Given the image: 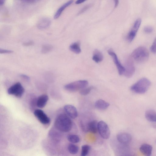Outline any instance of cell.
<instances>
[{"label":"cell","mask_w":156,"mask_h":156,"mask_svg":"<svg viewBox=\"0 0 156 156\" xmlns=\"http://www.w3.org/2000/svg\"><path fill=\"white\" fill-rule=\"evenodd\" d=\"M54 126L58 130L63 132H67L71 130L73 123L69 116L65 114L61 113L56 117Z\"/></svg>","instance_id":"cell-1"},{"label":"cell","mask_w":156,"mask_h":156,"mask_svg":"<svg viewBox=\"0 0 156 156\" xmlns=\"http://www.w3.org/2000/svg\"><path fill=\"white\" fill-rule=\"evenodd\" d=\"M151 84L150 81L146 78L140 79L130 87L133 92L138 94L145 93L148 89Z\"/></svg>","instance_id":"cell-2"},{"label":"cell","mask_w":156,"mask_h":156,"mask_svg":"<svg viewBox=\"0 0 156 156\" xmlns=\"http://www.w3.org/2000/svg\"><path fill=\"white\" fill-rule=\"evenodd\" d=\"M149 56V53L148 50L143 46H140L135 49L131 55L133 59L139 63L146 61Z\"/></svg>","instance_id":"cell-3"},{"label":"cell","mask_w":156,"mask_h":156,"mask_svg":"<svg viewBox=\"0 0 156 156\" xmlns=\"http://www.w3.org/2000/svg\"><path fill=\"white\" fill-rule=\"evenodd\" d=\"M88 83V82L86 80H79L65 85L64 88L69 91L76 92L85 88Z\"/></svg>","instance_id":"cell-4"},{"label":"cell","mask_w":156,"mask_h":156,"mask_svg":"<svg viewBox=\"0 0 156 156\" xmlns=\"http://www.w3.org/2000/svg\"><path fill=\"white\" fill-rule=\"evenodd\" d=\"M7 92L9 94L20 98L24 93V89L20 83L17 82L9 87Z\"/></svg>","instance_id":"cell-5"},{"label":"cell","mask_w":156,"mask_h":156,"mask_svg":"<svg viewBox=\"0 0 156 156\" xmlns=\"http://www.w3.org/2000/svg\"><path fill=\"white\" fill-rule=\"evenodd\" d=\"M125 65L124 74L126 77L130 78L133 75L135 71L133 59L131 57H128L126 59Z\"/></svg>","instance_id":"cell-6"},{"label":"cell","mask_w":156,"mask_h":156,"mask_svg":"<svg viewBox=\"0 0 156 156\" xmlns=\"http://www.w3.org/2000/svg\"><path fill=\"white\" fill-rule=\"evenodd\" d=\"M98 131L103 138L108 139L110 135V130L107 124L104 121H101L98 123Z\"/></svg>","instance_id":"cell-7"},{"label":"cell","mask_w":156,"mask_h":156,"mask_svg":"<svg viewBox=\"0 0 156 156\" xmlns=\"http://www.w3.org/2000/svg\"><path fill=\"white\" fill-rule=\"evenodd\" d=\"M34 115L42 124L47 125L50 122V119L42 110L37 109L34 112Z\"/></svg>","instance_id":"cell-8"},{"label":"cell","mask_w":156,"mask_h":156,"mask_svg":"<svg viewBox=\"0 0 156 156\" xmlns=\"http://www.w3.org/2000/svg\"><path fill=\"white\" fill-rule=\"evenodd\" d=\"M141 23V20L140 18L137 19L135 21L131 30L127 36V39L129 42L132 41L135 38Z\"/></svg>","instance_id":"cell-9"},{"label":"cell","mask_w":156,"mask_h":156,"mask_svg":"<svg viewBox=\"0 0 156 156\" xmlns=\"http://www.w3.org/2000/svg\"><path fill=\"white\" fill-rule=\"evenodd\" d=\"M108 52L112 57L114 63L116 66L119 75H121L124 74L125 71V67L120 63L116 55L111 49L108 50Z\"/></svg>","instance_id":"cell-10"},{"label":"cell","mask_w":156,"mask_h":156,"mask_svg":"<svg viewBox=\"0 0 156 156\" xmlns=\"http://www.w3.org/2000/svg\"><path fill=\"white\" fill-rule=\"evenodd\" d=\"M64 108L67 115L70 118L74 119L77 117V111L76 107L74 106L67 105L64 106Z\"/></svg>","instance_id":"cell-11"},{"label":"cell","mask_w":156,"mask_h":156,"mask_svg":"<svg viewBox=\"0 0 156 156\" xmlns=\"http://www.w3.org/2000/svg\"><path fill=\"white\" fill-rule=\"evenodd\" d=\"M117 139L120 143L126 144L130 142L132 140V136L130 134L127 133H122L117 135Z\"/></svg>","instance_id":"cell-12"},{"label":"cell","mask_w":156,"mask_h":156,"mask_svg":"<svg viewBox=\"0 0 156 156\" xmlns=\"http://www.w3.org/2000/svg\"><path fill=\"white\" fill-rule=\"evenodd\" d=\"M140 152L145 156H151L152 154V147L151 145L147 144L142 145L140 148Z\"/></svg>","instance_id":"cell-13"},{"label":"cell","mask_w":156,"mask_h":156,"mask_svg":"<svg viewBox=\"0 0 156 156\" xmlns=\"http://www.w3.org/2000/svg\"><path fill=\"white\" fill-rule=\"evenodd\" d=\"M48 99V96L43 94L38 97L36 101V105L39 108H43L46 105Z\"/></svg>","instance_id":"cell-14"},{"label":"cell","mask_w":156,"mask_h":156,"mask_svg":"<svg viewBox=\"0 0 156 156\" xmlns=\"http://www.w3.org/2000/svg\"><path fill=\"white\" fill-rule=\"evenodd\" d=\"M73 0H70L61 6L57 11L54 16L55 19H58L60 16L62 12L67 7L73 3Z\"/></svg>","instance_id":"cell-15"},{"label":"cell","mask_w":156,"mask_h":156,"mask_svg":"<svg viewBox=\"0 0 156 156\" xmlns=\"http://www.w3.org/2000/svg\"><path fill=\"white\" fill-rule=\"evenodd\" d=\"M51 24V21L47 18H44L41 19L38 22L37 26L39 29H43L46 28Z\"/></svg>","instance_id":"cell-16"},{"label":"cell","mask_w":156,"mask_h":156,"mask_svg":"<svg viewBox=\"0 0 156 156\" xmlns=\"http://www.w3.org/2000/svg\"><path fill=\"white\" fill-rule=\"evenodd\" d=\"M145 117L149 121L156 122V112L153 110H148L145 113Z\"/></svg>","instance_id":"cell-17"},{"label":"cell","mask_w":156,"mask_h":156,"mask_svg":"<svg viewBox=\"0 0 156 156\" xmlns=\"http://www.w3.org/2000/svg\"><path fill=\"white\" fill-rule=\"evenodd\" d=\"M109 105V103L102 99L98 100L95 102L94 104L95 108L102 110L106 109Z\"/></svg>","instance_id":"cell-18"},{"label":"cell","mask_w":156,"mask_h":156,"mask_svg":"<svg viewBox=\"0 0 156 156\" xmlns=\"http://www.w3.org/2000/svg\"><path fill=\"white\" fill-rule=\"evenodd\" d=\"M98 123L96 120L92 121L87 124L88 131L93 133H96L98 130Z\"/></svg>","instance_id":"cell-19"},{"label":"cell","mask_w":156,"mask_h":156,"mask_svg":"<svg viewBox=\"0 0 156 156\" xmlns=\"http://www.w3.org/2000/svg\"><path fill=\"white\" fill-rule=\"evenodd\" d=\"M103 59V56L101 52L98 49L95 50L93 53V60L96 63H98L101 62Z\"/></svg>","instance_id":"cell-20"},{"label":"cell","mask_w":156,"mask_h":156,"mask_svg":"<svg viewBox=\"0 0 156 156\" xmlns=\"http://www.w3.org/2000/svg\"><path fill=\"white\" fill-rule=\"evenodd\" d=\"M69 48L70 51L76 54H79L81 52L80 43L78 42L72 44L69 46Z\"/></svg>","instance_id":"cell-21"},{"label":"cell","mask_w":156,"mask_h":156,"mask_svg":"<svg viewBox=\"0 0 156 156\" xmlns=\"http://www.w3.org/2000/svg\"><path fill=\"white\" fill-rule=\"evenodd\" d=\"M68 149L69 152L70 154H77L78 152L79 148L77 146L73 144H70L69 145Z\"/></svg>","instance_id":"cell-22"},{"label":"cell","mask_w":156,"mask_h":156,"mask_svg":"<svg viewBox=\"0 0 156 156\" xmlns=\"http://www.w3.org/2000/svg\"><path fill=\"white\" fill-rule=\"evenodd\" d=\"M67 138L69 142L72 143H77L80 141L79 136L76 135H69L68 136Z\"/></svg>","instance_id":"cell-23"},{"label":"cell","mask_w":156,"mask_h":156,"mask_svg":"<svg viewBox=\"0 0 156 156\" xmlns=\"http://www.w3.org/2000/svg\"><path fill=\"white\" fill-rule=\"evenodd\" d=\"M90 149V147L88 145H84L81 147V155L86 156L88 154Z\"/></svg>","instance_id":"cell-24"},{"label":"cell","mask_w":156,"mask_h":156,"mask_svg":"<svg viewBox=\"0 0 156 156\" xmlns=\"http://www.w3.org/2000/svg\"><path fill=\"white\" fill-rule=\"evenodd\" d=\"M55 130H51L49 132V135L53 140L59 141L60 137V135L59 133Z\"/></svg>","instance_id":"cell-25"},{"label":"cell","mask_w":156,"mask_h":156,"mask_svg":"<svg viewBox=\"0 0 156 156\" xmlns=\"http://www.w3.org/2000/svg\"><path fill=\"white\" fill-rule=\"evenodd\" d=\"M53 46L50 44H45L43 46L41 49V52L46 54L50 51L53 49Z\"/></svg>","instance_id":"cell-26"},{"label":"cell","mask_w":156,"mask_h":156,"mask_svg":"<svg viewBox=\"0 0 156 156\" xmlns=\"http://www.w3.org/2000/svg\"><path fill=\"white\" fill-rule=\"evenodd\" d=\"M92 86H90L87 88H85L80 90V94L83 95H86L88 94L93 89Z\"/></svg>","instance_id":"cell-27"},{"label":"cell","mask_w":156,"mask_h":156,"mask_svg":"<svg viewBox=\"0 0 156 156\" xmlns=\"http://www.w3.org/2000/svg\"><path fill=\"white\" fill-rule=\"evenodd\" d=\"M151 51L153 53H156V37L150 47Z\"/></svg>","instance_id":"cell-28"},{"label":"cell","mask_w":156,"mask_h":156,"mask_svg":"<svg viewBox=\"0 0 156 156\" xmlns=\"http://www.w3.org/2000/svg\"><path fill=\"white\" fill-rule=\"evenodd\" d=\"M144 31L147 34H150L153 31V28L151 26H147L144 27Z\"/></svg>","instance_id":"cell-29"},{"label":"cell","mask_w":156,"mask_h":156,"mask_svg":"<svg viewBox=\"0 0 156 156\" xmlns=\"http://www.w3.org/2000/svg\"><path fill=\"white\" fill-rule=\"evenodd\" d=\"M91 5H88L84 6L78 12V14L79 15L86 11L91 7Z\"/></svg>","instance_id":"cell-30"},{"label":"cell","mask_w":156,"mask_h":156,"mask_svg":"<svg viewBox=\"0 0 156 156\" xmlns=\"http://www.w3.org/2000/svg\"><path fill=\"white\" fill-rule=\"evenodd\" d=\"M13 51L11 50L0 49L1 54H10L12 53Z\"/></svg>","instance_id":"cell-31"},{"label":"cell","mask_w":156,"mask_h":156,"mask_svg":"<svg viewBox=\"0 0 156 156\" xmlns=\"http://www.w3.org/2000/svg\"><path fill=\"white\" fill-rule=\"evenodd\" d=\"M20 76L23 79L29 81L30 80V77L26 75L21 74Z\"/></svg>","instance_id":"cell-32"},{"label":"cell","mask_w":156,"mask_h":156,"mask_svg":"<svg viewBox=\"0 0 156 156\" xmlns=\"http://www.w3.org/2000/svg\"><path fill=\"white\" fill-rule=\"evenodd\" d=\"M33 42L32 41H29L27 42H25L23 44L25 46H29L33 44Z\"/></svg>","instance_id":"cell-33"},{"label":"cell","mask_w":156,"mask_h":156,"mask_svg":"<svg viewBox=\"0 0 156 156\" xmlns=\"http://www.w3.org/2000/svg\"><path fill=\"white\" fill-rule=\"evenodd\" d=\"M86 0H77L75 3L76 4H80L83 3Z\"/></svg>","instance_id":"cell-34"},{"label":"cell","mask_w":156,"mask_h":156,"mask_svg":"<svg viewBox=\"0 0 156 156\" xmlns=\"http://www.w3.org/2000/svg\"><path fill=\"white\" fill-rule=\"evenodd\" d=\"M114 2L115 8H116L117 7L119 3V0H113Z\"/></svg>","instance_id":"cell-35"},{"label":"cell","mask_w":156,"mask_h":156,"mask_svg":"<svg viewBox=\"0 0 156 156\" xmlns=\"http://www.w3.org/2000/svg\"><path fill=\"white\" fill-rule=\"evenodd\" d=\"M6 0H0V5H3L5 2Z\"/></svg>","instance_id":"cell-36"},{"label":"cell","mask_w":156,"mask_h":156,"mask_svg":"<svg viewBox=\"0 0 156 156\" xmlns=\"http://www.w3.org/2000/svg\"><path fill=\"white\" fill-rule=\"evenodd\" d=\"M25 1L27 2L32 3L35 2V0H25Z\"/></svg>","instance_id":"cell-37"},{"label":"cell","mask_w":156,"mask_h":156,"mask_svg":"<svg viewBox=\"0 0 156 156\" xmlns=\"http://www.w3.org/2000/svg\"></svg>","instance_id":"cell-38"}]
</instances>
